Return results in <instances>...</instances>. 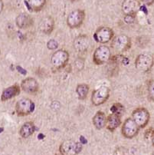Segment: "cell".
Masks as SVG:
<instances>
[{
	"instance_id": "6da1fadb",
	"label": "cell",
	"mask_w": 154,
	"mask_h": 155,
	"mask_svg": "<svg viewBox=\"0 0 154 155\" xmlns=\"http://www.w3.org/2000/svg\"><path fill=\"white\" fill-rule=\"evenodd\" d=\"M111 48L117 54H121L131 47V39L126 35H119L111 40Z\"/></svg>"
},
{
	"instance_id": "7a4b0ae2",
	"label": "cell",
	"mask_w": 154,
	"mask_h": 155,
	"mask_svg": "<svg viewBox=\"0 0 154 155\" xmlns=\"http://www.w3.org/2000/svg\"><path fill=\"white\" fill-rule=\"evenodd\" d=\"M111 58V51L109 47L106 45H100L93 51V61L97 65L106 64Z\"/></svg>"
},
{
	"instance_id": "3957f363",
	"label": "cell",
	"mask_w": 154,
	"mask_h": 155,
	"mask_svg": "<svg viewBox=\"0 0 154 155\" xmlns=\"http://www.w3.org/2000/svg\"><path fill=\"white\" fill-rule=\"evenodd\" d=\"M153 57L150 54H140L135 60V67L141 72H148L153 66Z\"/></svg>"
},
{
	"instance_id": "277c9868",
	"label": "cell",
	"mask_w": 154,
	"mask_h": 155,
	"mask_svg": "<svg viewBox=\"0 0 154 155\" xmlns=\"http://www.w3.org/2000/svg\"><path fill=\"white\" fill-rule=\"evenodd\" d=\"M85 11L79 8L70 12L67 18V26L70 28H77L80 27L85 19Z\"/></svg>"
},
{
	"instance_id": "5b68a950",
	"label": "cell",
	"mask_w": 154,
	"mask_h": 155,
	"mask_svg": "<svg viewBox=\"0 0 154 155\" xmlns=\"http://www.w3.org/2000/svg\"><path fill=\"white\" fill-rule=\"evenodd\" d=\"M69 53L66 50H57L51 57V63L56 69H61L64 68L69 61Z\"/></svg>"
},
{
	"instance_id": "8992f818",
	"label": "cell",
	"mask_w": 154,
	"mask_h": 155,
	"mask_svg": "<svg viewBox=\"0 0 154 155\" xmlns=\"http://www.w3.org/2000/svg\"><path fill=\"white\" fill-rule=\"evenodd\" d=\"M82 150V143L74 140H66L61 143L59 150L61 155H77Z\"/></svg>"
},
{
	"instance_id": "52a82bcc",
	"label": "cell",
	"mask_w": 154,
	"mask_h": 155,
	"mask_svg": "<svg viewBox=\"0 0 154 155\" xmlns=\"http://www.w3.org/2000/svg\"><path fill=\"white\" fill-rule=\"evenodd\" d=\"M132 118L139 128H144L149 123L150 114L145 107H138L132 113Z\"/></svg>"
},
{
	"instance_id": "ba28073f",
	"label": "cell",
	"mask_w": 154,
	"mask_h": 155,
	"mask_svg": "<svg viewBox=\"0 0 154 155\" xmlns=\"http://www.w3.org/2000/svg\"><path fill=\"white\" fill-rule=\"evenodd\" d=\"M34 103L29 98H21L15 104V111L18 116H27L34 111Z\"/></svg>"
},
{
	"instance_id": "9c48e42d",
	"label": "cell",
	"mask_w": 154,
	"mask_h": 155,
	"mask_svg": "<svg viewBox=\"0 0 154 155\" xmlns=\"http://www.w3.org/2000/svg\"><path fill=\"white\" fill-rule=\"evenodd\" d=\"M110 89L106 86H102L92 93L91 102L94 106L103 104L108 100L110 97Z\"/></svg>"
},
{
	"instance_id": "30bf717a",
	"label": "cell",
	"mask_w": 154,
	"mask_h": 155,
	"mask_svg": "<svg viewBox=\"0 0 154 155\" xmlns=\"http://www.w3.org/2000/svg\"><path fill=\"white\" fill-rule=\"evenodd\" d=\"M114 32L110 27L102 26L97 28L93 35V39L97 42L105 44L113 39Z\"/></svg>"
},
{
	"instance_id": "8fae6325",
	"label": "cell",
	"mask_w": 154,
	"mask_h": 155,
	"mask_svg": "<svg viewBox=\"0 0 154 155\" xmlns=\"http://www.w3.org/2000/svg\"><path fill=\"white\" fill-rule=\"evenodd\" d=\"M139 130V127L136 124L132 117H129L125 120L122 126V134L124 137L128 139H132L137 135Z\"/></svg>"
},
{
	"instance_id": "7c38bea8",
	"label": "cell",
	"mask_w": 154,
	"mask_h": 155,
	"mask_svg": "<svg viewBox=\"0 0 154 155\" xmlns=\"http://www.w3.org/2000/svg\"><path fill=\"white\" fill-rule=\"evenodd\" d=\"M90 45V40L87 35H80L76 37L73 42L74 48L77 52H85Z\"/></svg>"
},
{
	"instance_id": "4fadbf2b",
	"label": "cell",
	"mask_w": 154,
	"mask_h": 155,
	"mask_svg": "<svg viewBox=\"0 0 154 155\" xmlns=\"http://www.w3.org/2000/svg\"><path fill=\"white\" fill-rule=\"evenodd\" d=\"M140 8V4L138 0H123L121 9L123 13L126 15H136Z\"/></svg>"
},
{
	"instance_id": "5bb4252c",
	"label": "cell",
	"mask_w": 154,
	"mask_h": 155,
	"mask_svg": "<svg viewBox=\"0 0 154 155\" xmlns=\"http://www.w3.org/2000/svg\"><path fill=\"white\" fill-rule=\"evenodd\" d=\"M38 83L34 78H25L21 83V88L28 94H34L38 91Z\"/></svg>"
},
{
	"instance_id": "9a60e30c",
	"label": "cell",
	"mask_w": 154,
	"mask_h": 155,
	"mask_svg": "<svg viewBox=\"0 0 154 155\" xmlns=\"http://www.w3.org/2000/svg\"><path fill=\"white\" fill-rule=\"evenodd\" d=\"M54 19L50 15L41 18L39 22V29L42 33L45 35H49L53 31L54 28Z\"/></svg>"
},
{
	"instance_id": "2e32d148",
	"label": "cell",
	"mask_w": 154,
	"mask_h": 155,
	"mask_svg": "<svg viewBox=\"0 0 154 155\" xmlns=\"http://www.w3.org/2000/svg\"><path fill=\"white\" fill-rule=\"evenodd\" d=\"M16 25L21 29H25L31 27L34 23V20L30 15L27 13H21L15 19Z\"/></svg>"
},
{
	"instance_id": "e0dca14e",
	"label": "cell",
	"mask_w": 154,
	"mask_h": 155,
	"mask_svg": "<svg viewBox=\"0 0 154 155\" xmlns=\"http://www.w3.org/2000/svg\"><path fill=\"white\" fill-rule=\"evenodd\" d=\"M20 91H21V87H19L18 84L10 86V87L3 90L2 95H1V101H6L8 100L13 98L20 94Z\"/></svg>"
},
{
	"instance_id": "ac0fdd59",
	"label": "cell",
	"mask_w": 154,
	"mask_h": 155,
	"mask_svg": "<svg viewBox=\"0 0 154 155\" xmlns=\"http://www.w3.org/2000/svg\"><path fill=\"white\" fill-rule=\"evenodd\" d=\"M120 124H121V115L120 114L111 113V114H110L106 117V127L110 131H114Z\"/></svg>"
},
{
	"instance_id": "d6986e66",
	"label": "cell",
	"mask_w": 154,
	"mask_h": 155,
	"mask_svg": "<svg viewBox=\"0 0 154 155\" xmlns=\"http://www.w3.org/2000/svg\"><path fill=\"white\" fill-rule=\"evenodd\" d=\"M92 122L93 126L98 130L103 129L106 127V117L103 111H97L92 118Z\"/></svg>"
},
{
	"instance_id": "ffe728a7",
	"label": "cell",
	"mask_w": 154,
	"mask_h": 155,
	"mask_svg": "<svg viewBox=\"0 0 154 155\" xmlns=\"http://www.w3.org/2000/svg\"><path fill=\"white\" fill-rule=\"evenodd\" d=\"M34 130H35V126L34 123L31 121H28L21 125L19 130V134L23 138H28L32 135Z\"/></svg>"
},
{
	"instance_id": "44dd1931",
	"label": "cell",
	"mask_w": 154,
	"mask_h": 155,
	"mask_svg": "<svg viewBox=\"0 0 154 155\" xmlns=\"http://www.w3.org/2000/svg\"><path fill=\"white\" fill-rule=\"evenodd\" d=\"M27 7L31 12H40L46 5V0H28L25 2Z\"/></svg>"
},
{
	"instance_id": "7402d4cb",
	"label": "cell",
	"mask_w": 154,
	"mask_h": 155,
	"mask_svg": "<svg viewBox=\"0 0 154 155\" xmlns=\"http://www.w3.org/2000/svg\"><path fill=\"white\" fill-rule=\"evenodd\" d=\"M76 92L80 100H84L88 94L89 86L87 84H79L76 87Z\"/></svg>"
},
{
	"instance_id": "603a6c76",
	"label": "cell",
	"mask_w": 154,
	"mask_h": 155,
	"mask_svg": "<svg viewBox=\"0 0 154 155\" xmlns=\"http://www.w3.org/2000/svg\"><path fill=\"white\" fill-rule=\"evenodd\" d=\"M124 110V107L120 103H115L110 107V111L113 114H117L122 115V113Z\"/></svg>"
},
{
	"instance_id": "cb8c5ba5",
	"label": "cell",
	"mask_w": 154,
	"mask_h": 155,
	"mask_svg": "<svg viewBox=\"0 0 154 155\" xmlns=\"http://www.w3.org/2000/svg\"><path fill=\"white\" fill-rule=\"evenodd\" d=\"M148 96L150 101H154V81L150 82L148 87Z\"/></svg>"
},
{
	"instance_id": "d4e9b609",
	"label": "cell",
	"mask_w": 154,
	"mask_h": 155,
	"mask_svg": "<svg viewBox=\"0 0 154 155\" xmlns=\"http://www.w3.org/2000/svg\"><path fill=\"white\" fill-rule=\"evenodd\" d=\"M47 47H48V49L54 50L58 47V43H57V41L56 40L51 39L47 43Z\"/></svg>"
},
{
	"instance_id": "484cf974",
	"label": "cell",
	"mask_w": 154,
	"mask_h": 155,
	"mask_svg": "<svg viewBox=\"0 0 154 155\" xmlns=\"http://www.w3.org/2000/svg\"><path fill=\"white\" fill-rule=\"evenodd\" d=\"M123 20L126 24L134 23L135 20H136V15H126L123 18Z\"/></svg>"
},
{
	"instance_id": "4316f807",
	"label": "cell",
	"mask_w": 154,
	"mask_h": 155,
	"mask_svg": "<svg viewBox=\"0 0 154 155\" xmlns=\"http://www.w3.org/2000/svg\"><path fill=\"white\" fill-rule=\"evenodd\" d=\"M141 2H143L144 5H151L154 3V0H140Z\"/></svg>"
},
{
	"instance_id": "83f0119b",
	"label": "cell",
	"mask_w": 154,
	"mask_h": 155,
	"mask_svg": "<svg viewBox=\"0 0 154 155\" xmlns=\"http://www.w3.org/2000/svg\"><path fill=\"white\" fill-rule=\"evenodd\" d=\"M80 143H81L82 144H85V143H87V140H86L85 137H84V136H80Z\"/></svg>"
},
{
	"instance_id": "f1b7e54d",
	"label": "cell",
	"mask_w": 154,
	"mask_h": 155,
	"mask_svg": "<svg viewBox=\"0 0 154 155\" xmlns=\"http://www.w3.org/2000/svg\"><path fill=\"white\" fill-rule=\"evenodd\" d=\"M16 68L18 70V71H19L20 73H21V74H26V71H25V70L23 69V68H21L20 66H17Z\"/></svg>"
},
{
	"instance_id": "f546056e",
	"label": "cell",
	"mask_w": 154,
	"mask_h": 155,
	"mask_svg": "<svg viewBox=\"0 0 154 155\" xmlns=\"http://www.w3.org/2000/svg\"><path fill=\"white\" fill-rule=\"evenodd\" d=\"M3 6H4V4H3V2H2V0H0V13L2 12V9H3Z\"/></svg>"
},
{
	"instance_id": "4dcf8cb0",
	"label": "cell",
	"mask_w": 154,
	"mask_h": 155,
	"mask_svg": "<svg viewBox=\"0 0 154 155\" xmlns=\"http://www.w3.org/2000/svg\"><path fill=\"white\" fill-rule=\"evenodd\" d=\"M152 145L154 146V130H152Z\"/></svg>"
},
{
	"instance_id": "1f68e13d",
	"label": "cell",
	"mask_w": 154,
	"mask_h": 155,
	"mask_svg": "<svg viewBox=\"0 0 154 155\" xmlns=\"http://www.w3.org/2000/svg\"><path fill=\"white\" fill-rule=\"evenodd\" d=\"M44 136L42 134H40L38 136V138L39 139V140H41V139H43V138H44Z\"/></svg>"
},
{
	"instance_id": "d6a6232c",
	"label": "cell",
	"mask_w": 154,
	"mask_h": 155,
	"mask_svg": "<svg viewBox=\"0 0 154 155\" xmlns=\"http://www.w3.org/2000/svg\"><path fill=\"white\" fill-rule=\"evenodd\" d=\"M3 130H4L3 127H0V133H2V132L3 131Z\"/></svg>"
},
{
	"instance_id": "836d02e7",
	"label": "cell",
	"mask_w": 154,
	"mask_h": 155,
	"mask_svg": "<svg viewBox=\"0 0 154 155\" xmlns=\"http://www.w3.org/2000/svg\"><path fill=\"white\" fill-rule=\"evenodd\" d=\"M71 2H76V1H77V0H70Z\"/></svg>"
},
{
	"instance_id": "e575fe53",
	"label": "cell",
	"mask_w": 154,
	"mask_h": 155,
	"mask_svg": "<svg viewBox=\"0 0 154 155\" xmlns=\"http://www.w3.org/2000/svg\"><path fill=\"white\" fill-rule=\"evenodd\" d=\"M0 54H1V50H0Z\"/></svg>"
}]
</instances>
